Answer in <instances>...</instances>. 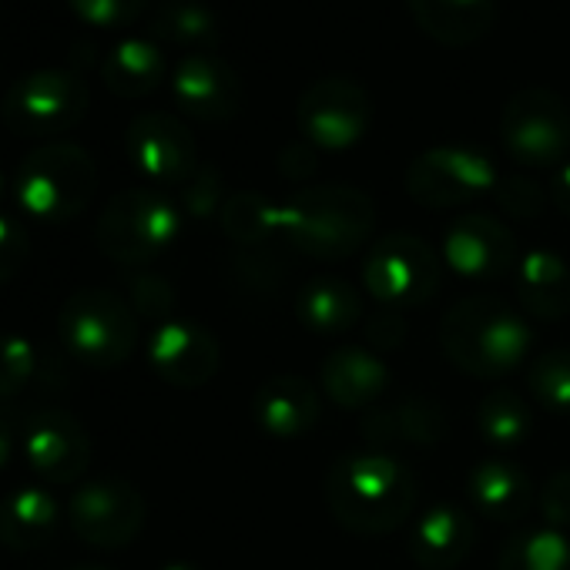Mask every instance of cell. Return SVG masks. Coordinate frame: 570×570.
I'll return each mask as SVG.
<instances>
[{
	"label": "cell",
	"mask_w": 570,
	"mask_h": 570,
	"mask_svg": "<svg viewBox=\"0 0 570 570\" xmlns=\"http://www.w3.org/2000/svg\"><path fill=\"white\" fill-rule=\"evenodd\" d=\"M326 500L346 530L363 537L393 533L416 507V480L383 453L340 456L326 476Z\"/></svg>",
	"instance_id": "6da1fadb"
},
{
	"label": "cell",
	"mask_w": 570,
	"mask_h": 570,
	"mask_svg": "<svg viewBox=\"0 0 570 570\" xmlns=\"http://www.w3.org/2000/svg\"><path fill=\"white\" fill-rule=\"evenodd\" d=\"M443 353L470 376H507L533 343L527 320L497 296H473L456 303L440 326Z\"/></svg>",
	"instance_id": "7a4b0ae2"
},
{
	"label": "cell",
	"mask_w": 570,
	"mask_h": 570,
	"mask_svg": "<svg viewBox=\"0 0 570 570\" xmlns=\"http://www.w3.org/2000/svg\"><path fill=\"white\" fill-rule=\"evenodd\" d=\"M98 191L95 158L71 141H45L28 151L14 171L18 208L45 225H65L78 218Z\"/></svg>",
	"instance_id": "3957f363"
},
{
	"label": "cell",
	"mask_w": 570,
	"mask_h": 570,
	"mask_svg": "<svg viewBox=\"0 0 570 570\" xmlns=\"http://www.w3.org/2000/svg\"><path fill=\"white\" fill-rule=\"evenodd\" d=\"M376 208L370 195L350 185L303 188L285 202V228L289 245L313 258L340 262L353 255L373 232Z\"/></svg>",
	"instance_id": "277c9868"
},
{
	"label": "cell",
	"mask_w": 570,
	"mask_h": 570,
	"mask_svg": "<svg viewBox=\"0 0 570 570\" xmlns=\"http://www.w3.org/2000/svg\"><path fill=\"white\" fill-rule=\"evenodd\" d=\"M181 232V208L155 188L118 191L95 228L98 248L121 265H145Z\"/></svg>",
	"instance_id": "5b68a950"
},
{
	"label": "cell",
	"mask_w": 570,
	"mask_h": 570,
	"mask_svg": "<svg viewBox=\"0 0 570 570\" xmlns=\"http://www.w3.org/2000/svg\"><path fill=\"white\" fill-rule=\"evenodd\" d=\"M58 333L65 350L95 370L121 366L138 343L135 313L111 289H81L68 296L58 313Z\"/></svg>",
	"instance_id": "8992f818"
},
{
	"label": "cell",
	"mask_w": 570,
	"mask_h": 570,
	"mask_svg": "<svg viewBox=\"0 0 570 570\" xmlns=\"http://www.w3.org/2000/svg\"><path fill=\"white\" fill-rule=\"evenodd\" d=\"M88 101L91 95L78 71L38 68L8 88L0 118L18 138H58L81 125Z\"/></svg>",
	"instance_id": "52a82bcc"
},
{
	"label": "cell",
	"mask_w": 570,
	"mask_h": 570,
	"mask_svg": "<svg viewBox=\"0 0 570 570\" xmlns=\"http://www.w3.org/2000/svg\"><path fill=\"white\" fill-rule=\"evenodd\" d=\"M500 138L527 168L563 165L570 151V108L550 88H520L500 111Z\"/></svg>",
	"instance_id": "ba28073f"
},
{
	"label": "cell",
	"mask_w": 570,
	"mask_h": 570,
	"mask_svg": "<svg viewBox=\"0 0 570 570\" xmlns=\"http://www.w3.org/2000/svg\"><path fill=\"white\" fill-rule=\"evenodd\" d=\"M490 188H497V168L470 145H436L406 168V191L423 208H460Z\"/></svg>",
	"instance_id": "9c48e42d"
},
{
	"label": "cell",
	"mask_w": 570,
	"mask_h": 570,
	"mask_svg": "<svg viewBox=\"0 0 570 570\" xmlns=\"http://www.w3.org/2000/svg\"><path fill=\"white\" fill-rule=\"evenodd\" d=\"M363 278L370 296L386 306H423L440 289V262L423 238L393 232L366 255Z\"/></svg>",
	"instance_id": "30bf717a"
},
{
	"label": "cell",
	"mask_w": 570,
	"mask_h": 570,
	"mask_svg": "<svg viewBox=\"0 0 570 570\" xmlns=\"http://www.w3.org/2000/svg\"><path fill=\"white\" fill-rule=\"evenodd\" d=\"M296 121L313 148L346 151L366 135L373 121V101L366 88L353 78H320L303 91L296 105Z\"/></svg>",
	"instance_id": "8fae6325"
},
{
	"label": "cell",
	"mask_w": 570,
	"mask_h": 570,
	"mask_svg": "<svg viewBox=\"0 0 570 570\" xmlns=\"http://www.w3.org/2000/svg\"><path fill=\"white\" fill-rule=\"evenodd\" d=\"M24 463L45 483H78L91 463V436L81 420L61 406H41L18 430Z\"/></svg>",
	"instance_id": "7c38bea8"
},
{
	"label": "cell",
	"mask_w": 570,
	"mask_h": 570,
	"mask_svg": "<svg viewBox=\"0 0 570 570\" xmlns=\"http://www.w3.org/2000/svg\"><path fill=\"white\" fill-rule=\"evenodd\" d=\"M68 520L71 530L91 547H128L145 527V500L128 480H88L71 493Z\"/></svg>",
	"instance_id": "4fadbf2b"
},
{
	"label": "cell",
	"mask_w": 570,
	"mask_h": 570,
	"mask_svg": "<svg viewBox=\"0 0 570 570\" xmlns=\"http://www.w3.org/2000/svg\"><path fill=\"white\" fill-rule=\"evenodd\" d=\"M131 165L155 185H185L198 171V151L188 125L168 111H145L125 131Z\"/></svg>",
	"instance_id": "5bb4252c"
},
{
	"label": "cell",
	"mask_w": 570,
	"mask_h": 570,
	"mask_svg": "<svg viewBox=\"0 0 570 570\" xmlns=\"http://www.w3.org/2000/svg\"><path fill=\"white\" fill-rule=\"evenodd\" d=\"M171 95L178 108L202 125H225L242 108V81L228 61L205 55H185L171 71Z\"/></svg>",
	"instance_id": "9a60e30c"
},
{
	"label": "cell",
	"mask_w": 570,
	"mask_h": 570,
	"mask_svg": "<svg viewBox=\"0 0 570 570\" xmlns=\"http://www.w3.org/2000/svg\"><path fill=\"white\" fill-rule=\"evenodd\" d=\"M443 258L466 278H500L517 262V242L500 218L473 212L450 225Z\"/></svg>",
	"instance_id": "2e32d148"
},
{
	"label": "cell",
	"mask_w": 570,
	"mask_h": 570,
	"mask_svg": "<svg viewBox=\"0 0 570 570\" xmlns=\"http://www.w3.org/2000/svg\"><path fill=\"white\" fill-rule=\"evenodd\" d=\"M148 363L165 383L191 390V386H205L218 373L222 356L212 333H205L195 323L168 320L155 326L148 340Z\"/></svg>",
	"instance_id": "e0dca14e"
},
{
	"label": "cell",
	"mask_w": 570,
	"mask_h": 570,
	"mask_svg": "<svg viewBox=\"0 0 570 570\" xmlns=\"http://www.w3.org/2000/svg\"><path fill=\"white\" fill-rule=\"evenodd\" d=\"M473 543H476V527H473L470 513H463L453 503H440V507H430L426 513H420V520L413 523V530L406 537L410 557L426 570L460 567L470 557Z\"/></svg>",
	"instance_id": "ac0fdd59"
},
{
	"label": "cell",
	"mask_w": 570,
	"mask_h": 570,
	"mask_svg": "<svg viewBox=\"0 0 570 570\" xmlns=\"http://www.w3.org/2000/svg\"><path fill=\"white\" fill-rule=\"evenodd\" d=\"M320 393L299 376H275L258 386L252 400V416L262 433L278 440H296L313 433L320 423Z\"/></svg>",
	"instance_id": "d6986e66"
},
{
	"label": "cell",
	"mask_w": 570,
	"mask_h": 570,
	"mask_svg": "<svg viewBox=\"0 0 570 570\" xmlns=\"http://www.w3.org/2000/svg\"><path fill=\"white\" fill-rule=\"evenodd\" d=\"M61 527V510L55 497L38 487H18L4 500H0V543L18 550V553H35L45 550Z\"/></svg>",
	"instance_id": "ffe728a7"
},
{
	"label": "cell",
	"mask_w": 570,
	"mask_h": 570,
	"mask_svg": "<svg viewBox=\"0 0 570 570\" xmlns=\"http://www.w3.org/2000/svg\"><path fill=\"white\" fill-rule=\"evenodd\" d=\"M517 303L527 316L557 323L570 313V268L560 255L533 248L517 262Z\"/></svg>",
	"instance_id": "44dd1931"
},
{
	"label": "cell",
	"mask_w": 570,
	"mask_h": 570,
	"mask_svg": "<svg viewBox=\"0 0 570 570\" xmlns=\"http://www.w3.org/2000/svg\"><path fill=\"white\" fill-rule=\"evenodd\" d=\"M466 497L470 503L487 513L497 523H513L520 520L530 503H533V483L530 476L510 463V460H483L470 470L466 476Z\"/></svg>",
	"instance_id": "7402d4cb"
},
{
	"label": "cell",
	"mask_w": 570,
	"mask_h": 570,
	"mask_svg": "<svg viewBox=\"0 0 570 570\" xmlns=\"http://www.w3.org/2000/svg\"><path fill=\"white\" fill-rule=\"evenodd\" d=\"M323 390L343 410H373L386 390V363L363 346H343L323 363Z\"/></svg>",
	"instance_id": "603a6c76"
},
{
	"label": "cell",
	"mask_w": 570,
	"mask_h": 570,
	"mask_svg": "<svg viewBox=\"0 0 570 570\" xmlns=\"http://www.w3.org/2000/svg\"><path fill=\"white\" fill-rule=\"evenodd\" d=\"M410 11L426 38L446 48H470L490 35L497 0H410Z\"/></svg>",
	"instance_id": "cb8c5ba5"
},
{
	"label": "cell",
	"mask_w": 570,
	"mask_h": 570,
	"mask_svg": "<svg viewBox=\"0 0 570 570\" xmlns=\"http://www.w3.org/2000/svg\"><path fill=\"white\" fill-rule=\"evenodd\" d=\"M363 433L380 443H410V446H430L440 443L446 433V413L433 400H400L390 406H373L363 416Z\"/></svg>",
	"instance_id": "d4e9b609"
},
{
	"label": "cell",
	"mask_w": 570,
	"mask_h": 570,
	"mask_svg": "<svg viewBox=\"0 0 570 570\" xmlns=\"http://www.w3.org/2000/svg\"><path fill=\"white\" fill-rule=\"evenodd\" d=\"M101 81L118 98H145L165 81V55L148 38H125L101 58Z\"/></svg>",
	"instance_id": "484cf974"
},
{
	"label": "cell",
	"mask_w": 570,
	"mask_h": 570,
	"mask_svg": "<svg viewBox=\"0 0 570 570\" xmlns=\"http://www.w3.org/2000/svg\"><path fill=\"white\" fill-rule=\"evenodd\" d=\"M218 222L225 235L242 248H272V245H289V228H285V205H275L272 198L258 191H238L232 195Z\"/></svg>",
	"instance_id": "4316f807"
},
{
	"label": "cell",
	"mask_w": 570,
	"mask_h": 570,
	"mask_svg": "<svg viewBox=\"0 0 570 570\" xmlns=\"http://www.w3.org/2000/svg\"><path fill=\"white\" fill-rule=\"evenodd\" d=\"M296 316L313 333L323 336L346 333L360 320V293L343 278L320 275L303 285V293L296 299Z\"/></svg>",
	"instance_id": "83f0119b"
},
{
	"label": "cell",
	"mask_w": 570,
	"mask_h": 570,
	"mask_svg": "<svg viewBox=\"0 0 570 570\" xmlns=\"http://www.w3.org/2000/svg\"><path fill=\"white\" fill-rule=\"evenodd\" d=\"M151 35L161 45L188 48L191 55H205L218 45V18L202 0H165L151 18Z\"/></svg>",
	"instance_id": "f1b7e54d"
},
{
	"label": "cell",
	"mask_w": 570,
	"mask_h": 570,
	"mask_svg": "<svg viewBox=\"0 0 570 570\" xmlns=\"http://www.w3.org/2000/svg\"><path fill=\"white\" fill-rule=\"evenodd\" d=\"M530 426H533V413H530L527 400L507 386L490 390L476 410V430L483 433L487 443H493L500 450L523 443Z\"/></svg>",
	"instance_id": "f546056e"
},
{
	"label": "cell",
	"mask_w": 570,
	"mask_h": 570,
	"mask_svg": "<svg viewBox=\"0 0 570 570\" xmlns=\"http://www.w3.org/2000/svg\"><path fill=\"white\" fill-rule=\"evenodd\" d=\"M497 570H570V543L560 530H523L500 547Z\"/></svg>",
	"instance_id": "4dcf8cb0"
},
{
	"label": "cell",
	"mask_w": 570,
	"mask_h": 570,
	"mask_svg": "<svg viewBox=\"0 0 570 570\" xmlns=\"http://www.w3.org/2000/svg\"><path fill=\"white\" fill-rule=\"evenodd\" d=\"M45 370V353L24 333H0V400L24 393Z\"/></svg>",
	"instance_id": "1f68e13d"
},
{
	"label": "cell",
	"mask_w": 570,
	"mask_h": 570,
	"mask_svg": "<svg viewBox=\"0 0 570 570\" xmlns=\"http://www.w3.org/2000/svg\"><path fill=\"white\" fill-rule=\"evenodd\" d=\"M527 386L550 413H570V350H550L533 360Z\"/></svg>",
	"instance_id": "d6a6232c"
},
{
	"label": "cell",
	"mask_w": 570,
	"mask_h": 570,
	"mask_svg": "<svg viewBox=\"0 0 570 570\" xmlns=\"http://www.w3.org/2000/svg\"><path fill=\"white\" fill-rule=\"evenodd\" d=\"M68 8L85 21V24H95V28H128L135 24L148 0H68Z\"/></svg>",
	"instance_id": "836d02e7"
},
{
	"label": "cell",
	"mask_w": 570,
	"mask_h": 570,
	"mask_svg": "<svg viewBox=\"0 0 570 570\" xmlns=\"http://www.w3.org/2000/svg\"><path fill=\"white\" fill-rule=\"evenodd\" d=\"M497 202L507 215L513 218H533L543 212V188L527 178V175H510V178H497Z\"/></svg>",
	"instance_id": "e575fe53"
},
{
	"label": "cell",
	"mask_w": 570,
	"mask_h": 570,
	"mask_svg": "<svg viewBox=\"0 0 570 570\" xmlns=\"http://www.w3.org/2000/svg\"><path fill=\"white\" fill-rule=\"evenodd\" d=\"M28 255H31L28 228L18 218L0 212V285L11 282L14 275H21Z\"/></svg>",
	"instance_id": "d590c367"
},
{
	"label": "cell",
	"mask_w": 570,
	"mask_h": 570,
	"mask_svg": "<svg viewBox=\"0 0 570 570\" xmlns=\"http://www.w3.org/2000/svg\"><path fill=\"white\" fill-rule=\"evenodd\" d=\"M222 198V175L212 165H198V171L181 185V205L188 215L205 218L218 208Z\"/></svg>",
	"instance_id": "8d00e7d4"
},
{
	"label": "cell",
	"mask_w": 570,
	"mask_h": 570,
	"mask_svg": "<svg viewBox=\"0 0 570 570\" xmlns=\"http://www.w3.org/2000/svg\"><path fill=\"white\" fill-rule=\"evenodd\" d=\"M131 303L141 316H165L175 306L171 285L158 275H141L131 282Z\"/></svg>",
	"instance_id": "74e56055"
},
{
	"label": "cell",
	"mask_w": 570,
	"mask_h": 570,
	"mask_svg": "<svg viewBox=\"0 0 570 570\" xmlns=\"http://www.w3.org/2000/svg\"><path fill=\"white\" fill-rule=\"evenodd\" d=\"M540 510H543L547 527H553V530L570 527V470H560L543 483Z\"/></svg>",
	"instance_id": "f35d334b"
},
{
	"label": "cell",
	"mask_w": 570,
	"mask_h": 570,
	"mask_svg": "<svg viewBox=\"0 0 570 570\" xmlns=\"http://www.w3.org/2000/svg\"><path fill=\"white\" fill-rule=\"evenodd\" d=\"M550 198H553L557 212L570 218V161H563L553 171V178H550Z\"/></svg>",
	"instance_id": "ab89813d"
},
{
	"label": "cell",
	"mask_w": 570,
	"mask_h": 570,
	"mask_svg": "<svg viewBox=\"0 0 570 570\" xmlns=\"http://www.w3.org/2000/svg\"><path fill=\"white\" fill-rule=\"evenodd\" d=\"M21 453V443H18V430L8 423V420H0V473H4L14 456Z\"/></svg>",
	"instance_id": "60d3db41"
},
{
	"label": "cell",
	"mask_w": 570,
	"mask_h": 570,
	"mask_svg": "<svg viewBox=\"0 0 570 570\" xmlns=\"http://www.w3.org/2000/svg\"><path fill=\"white\" fill-rule=\"evenodd\" d=\"M161 570H198V567H191V563H168V567H161Z\"/></svg>",
	"instance_id": "b9f144b4"
},
{
	"label": "cell",
	"mask_w": 570,
	"mask_h": 570,
	"mask_svg": "<svg viewBox=\"0 0 570 570\" xmlns=\"http://www.w3.org/2000/svg\"><path fill=\"white\" fill-rule=\"evenodd\" d=\"M71 570H111V567H98V563H81V567H71Z\"/></svg>",
	"instance_id": "7bdbcfd3"
},
{
	"label": "cell",
	"mask_w": 570,
	"mask_h": 570,
	"mask_svg": "<svg viewBox=\"0 0 570 570\" xmlns=\"http://www.w3.org/2000/svg\"><path fill=\"white\" fill-rule=\"evenodd\" d=\"M0 195H4V171H0Z\"/></svg>",
	"instance_id": "ee69618b"
}]
</instances>
